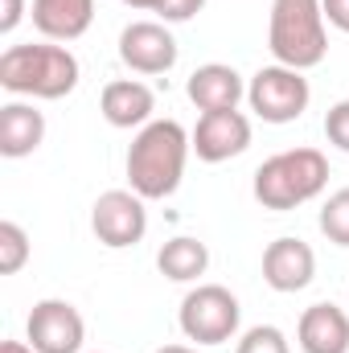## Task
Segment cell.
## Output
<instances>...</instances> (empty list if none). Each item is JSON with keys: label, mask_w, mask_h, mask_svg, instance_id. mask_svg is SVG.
<instances>
[{"label": "cell", "mask_w": 349, "mask_h": 353, "mask_svg": "<svg viewBox=\"0 0 349 353\" xmlns=\"http://www.w3.org/2000/svg\"><path fill=\"white\" fill-rule=\"evenodd\" d=\"M247 103L263 123H292L308 111L312 103V87L304 79V70L292 66H263L255 70V79L247 83Z\"/></svg>", "instance_id": "cell-6"}, {"label": "cell", "mask_w": 349, "mask_h": 353, "mask_svg": "<svg viewBox=\"0 0 349 353\" xmlns=\"http://www.w3.org/2000/svg\"><path fill=\"white\" fill-rule=\"evenodd\" d=\"M0 353H37V350H33L29 341H4V345H0Z\"/></svg>", "instance_id": "cell-25"}, {"label": "cell", "mask_w": 349, "mask_h": 353, "mask_svg": "<svg viewBox=\"0 0 349 353\" xmlns=\"http://www.w3.org/2000/svg\"><path fill=\"white\" fill-rule=\"evenodd\" d=\"M329 185V161L321 148H288L255 169V201L263 210H296Z\"/></svg>", "instance_id": "cell-4"}, {"label": "cell", "mask_w": 349, "mask_h": 353, "mask_svg": "<svg viewBox=\"0 0 349 353\" xmlns=\"http://www.w3.org/2000/svg\"><path fill=\"white\" fill-rule=\"evenodd\" d=\"M177 37L165 21H132L119 33V62L136 74H169L177 66Z\"/></svg>", "instance_id": "cell-9"}, {"label": "cell", "mask_w": 349, "mask_h": 353, "mask_svg": "<svg viewBox=\"0 0 349 353\" xmlns=\"http://www.w3.org/2000/svg\"><path fill=\"white\" fill-rule=\"evenodd\" d=\"M157 267H161L165 279H173V283H189V279L206 275V267H210V247H206L201 239L177 234V239H169V243L161 247Z\"/></svg>", "instance_id": "cell-17"}, {"label": "cell", "mask_w": 349, "mask_h": 353, "mask_svg": "<svg viewBox=\"0 0 349 353\" xmlns=\"http://www.w3.org/2000/svg\"><path fill=\"white\" fill-rule=\"evenodd\" d=\"M193 152L206 165H222L230 157H243L251 148V119L235 107V111H201L197 128H193Z\"/></svg>", "instance_id": "cell-10"}, {"label": "cell", "mask_w": 349, "mask_h": 353, "mask_svg": "<svg viewBox=\"0 0 349 353\" xmlns=\"http://www.w3.org/2000/svg\"><path fill=\"white\" fill-rule=\"evenodd\" d=\"M312 275H317V255H312V247L304 239L283 234V239L267 243V251H263V283L271 292H283V296L304 292L312 283Z\"/></svg>", "instance_id": "cell-11"}, {"label": "cell", "mask_w": 349, "mask_h": 353, "mask_svg": "<svg viewBox=\"0 0 349 353\" xmlns=\"http://www.w3.org/2000/svg\"><path fill=\"white\" fill-rule=\"evenodd\" d=\"M83 79L79 58L66 46H8L0 54V87L29 99H66Z\"/></svg>", "instance_id": "cell-2"}, {"label": "cell", "mask_w": 349, "mask_h": 353, "mask_svg": "<svg viewBox=\"0 0 349 353\" xmlns=\"http://www.w3.org/2000/svg\"><path fill=\"white\" fill-rule=\"evenodd\" d=\"M99 111L111 128H144V123H152L157 94L136 79H115L99 94Z\"/></svg>", "instance_id": "cell-14"}, {"label": "cell", "mask_w": 349, "mask_h": 353, "mask_svg": "<svg viewBox=\"0 0 349 353\" xmlns=\"http://www.w3.org/2000/svg\"><path fill=\"white\" fill-rule=\"evenodd\" d=\"M46 140V115L33 103H4L0 107V157L21 161L33 157Z\"/></svg>", "instance_id": "cell-15"}, {"label": "cell", "mask_w": 349, "mask_h": 353, "mask_svg": "<svg viewBox=\"0 0 349 353\" xmlns=\"http://www.w3.org/2000/svg\"><path fill=\"white\" fill-rule=\"evenodd\" d=\"M94 21V0H33V25L50 41H74Z\"/></svg>", "instance_id": "cell-16"}, {"label": "cell", "mask_w": 349, "mask_h": 353, "mask_svg": "<svg viewBox=\"0 0 349 353\" xmlns=\"http://www.w3.org/2000/svg\"><path fill=\"white\" fill-rule=\"evenodd\" d=\"M25 17V0H0V33H12Z\"/></svg>", "instance_id": "cell-24"}, {"label": "cell", "mask_w": 349, "mask_h": 353, "mask_svg": "<svg viewBox=\"0 0 349 353\" xmlns=\"http://www.w3.org/2000/svg\"><path fill=\"white\" fill-rule=\"evenodd\" d=\"M29 263V234L17 222H0V275H17Z\"/></svg>", "instance_id": "cell-19"}, {"label": "cell", "mask_w": 349, "mask_h": 353, "mask_svg": "<svg viewBox=\"0 0 349 353\" xmlns=\"http://www.w3.org/2000/svg\"><path fill=\"white\" fill-rule=\"evenodd\" d=\"M128 4L140 8V12H152V8H157V0H128Z\"/></svg>", "instance_id": "cell-26"}, {"label": "cell", "mask_w": 349, "mask_h": 353, "mask_svg": "<svg viewBox=\"0 0 349 353\" xmlns=\"http://www.w3.org/2000/svg\"><path fill=\"white\" fill-rule=\"evenodd\" d=\"M321 8H325V21L333 29L349 33V0H321Z\"/></svg>", "instance_id": "cell-23"}, {"label": "cell", "mask_w": 349, "mask_h": 353, "mask_svg": "<svg viewBox=\"0 0 349 353\" xmlns=\"http://www.w3.org/2000/svg\"><path fill=\"white\" fill-rule=\"evenodd\" d=\"M296 341L304 353H349V312L337 304H312L300 312Z\"/></svg>", "instance_id": "cell-13"}, {"label": "cell", "mask_w": 349, "mask_h": 353, "mask_svg": "<svg viewBox=\"0 0 349 353\" xmlns=\"http://www.w3.org/2000/svg\"><path fill=\"white\" fill-rule=\"evenodd\" d=\"M267 50H271V58L279 66H292V70L321 66L325 54H329L321 0H271Z\"/></svg>", "instance_id": "cell-3"}, {"label": "cell", "mask_w": 349, "mask_h": 353, "mask_svg": "<svg viewBox=\"0 0 349 353\" xmlns=\"http://www.w3.org/2000/svg\"><path fill=\"white\" fill-rule=\"evenodd\" d=\"M235 353H292V345H288V337L275 325H255V329H247L239 337Z\"/></svg>", "instance_id": "cell-20"}, {"label": "cell", "mask_w": 349, "mask_h": 353, "mask_svg": "<svg viewBox=\"0 0 349 353\" xmlns=\"http://www.w3.org/2000/svg\"><path fill=\"white\" fill-rule=\"evenodd\" d=\"M321 234L337 247H349V189L329 193V201L321 205Z\"/></svg>", "instance_id": "cell-18"}, {"label": "cell", "mask_w": 349, "mask_h": 353, "mask_svg": "<svg viewBox=\"0 0 349 353\" xmlns=\"http://www.w3.org/2000/svg\"><path fill=\"white\" fill-rule=\"evenodd\" d=\"M90 230L103 247L111 251H123V247H136L144 234H148V210H144V197L136 189H107L99 193L94 210H90Z\"/></svg>", "instance_id": "cell-7"}, {"label": "cell", "mask_w": 349, "mask_h": 353, "mask_svg": "<svg viewBox=\"0 0 349 353\" xmlns=\"http://www.w3.org/2000/svg\"><path fill=\"white\" fill-rule=\"evenodd\" d=\"M25 341L37 353H83V312L70 300H37L25 321Z\"/></svg>", "instance_id": "cell-8"}, {"label": "cell", "mask_w": 349, "mask_h": 353, "mask_svg": "<svg viewBox=\"0 0 349 353\" xmlns=\"http://www.w3.org/2000/svg\"><path fill=\"white\" fill-rule=\"evenodd\" d=\"M185 94H189V103H193L197 111H235L239 99L247 94V83H243V74H239L235 66H226V62H206V66H197V70L189 74Z\"/></svg>", "instance_id": "cell-12"}, {"label": "cell", "mask_w": 349, "mask_h": 353, "mask_svg": "<svg viewBox=\"0 0 349 353\" xmlns=\"http://www.w3.org/2000/svg\"><path fill=\"white\" fill-rule=\"evenodd\" d=\"M157 353H197V350H189V345H161Z\"/></svg>", "instance_id": "cell-27"}, {"label": "cell", "mask_w": 349, "mask_h": 353, "mask_svg": "<svg viewBox=\"0 0 349 353\" xmlns=\"http://www.w3.org/2000/svg\"><path fill=\"white\" fill-rule=\"evenodd\" d=\"M206 8V0H157V17L165 21V25H181V21H189V17H197Z\"/></svg>", "instance_id": "cell-22"}, {"label": "cell", "mask_w": 349, "mask_h": 353, "mask_svg": "<svg viewBox=\"0 0 349 353\" xmlns=\"http://www.w3.org/2000/svg\"><path fill=\"white\" fill-rule=\"evenodd\" d=\"M325 140H329L333 148L349 152V99L333 103V107L325 111Z\"/></svg>", "instance_id": "cell-21"}, {"label": "cell", "mask_w": 349, "mask_h": 353, "mask_svg": "<svg viewBox=\"0 0 349 353\" xmlns=\"http://www.w3.org/2000/svg\"><path fill=\"white\" fill-rule=\"evenodd\" d=\"M239 321H243L239 296L230 288H222V283H197L181 300V312H177L181 333L189 341H197V345H226V341H235Z\"/></svg>", "instance_id": "cell-5"}, {"label": "cell", "mask_w": 349, "mask_h": 353, "mask_svg": "<svg viewBox=\"0 0 349 353\" xmlns=\"http://www.w3.org/2000/svg\"><path fill=\"white\" fill-rule=\"evenodd\" d=\"M193 152L189 132L177 119H152L136 132L128 148V181L144 201L173 197L185 176V161Z\"/></svg>", "instance_id": "cell-1"}]
</instances>
